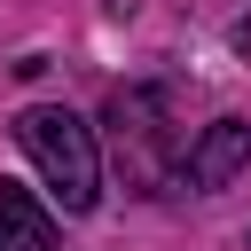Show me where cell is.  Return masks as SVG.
<instances>
[{
  "instance_id": "obj_1",
  "label": "cell",
  "mask_w": 251,
  "mask_h": 251,
  "mask_svg": "<svg viewBox=\"0 0 251 251\" xmlns=\"http://www.w3.org/2000/svg\"><path fill=\"white\" fill-rule=\"evenodd\" d=\"M16 141H24V157L47 173V188H55L63 212H94V204H102V149H94V126H78V118L55 110V102H31V110H16Z\"/></svg>"
},
{
  "instance_id": "obj_3",
  "label": "cell",
  "mask_w": 251,
  "mask_h": 251,
  "mask_svg": "<svg viewBox=\"0 0 251 251\" xmlns=\"http://www.w3.org/2000/svg\"><path fill=\"white\" fill-rule=\"evenodd\" d=\"M243 165H251V118H212V126L188 141V157H180L188 188H227Z\"/></svg>"
},
{
  "instance_id": "obj_4",
  "label": "cell",
  "mask_w": 251,
  "mask_h": 251,
  "mask_svg": "<svg viewBox=\"0 0 251 251\" xmlns=\"http://www.w3.org/2000/svg\"><path fill=\"white\" fill-rule=\"evenodd\" d=\"M0 251H55V220H47V204L24 196V188H8V180H0Z\"/></svg>"
},
{
  "instance_id": "obj_2",
  "label": "cell",
  "mask_w": 251,
  "mask_h": 251,
  "mask_svg": "<svg viewBox=\"0 0 251 251\" xmlns=\"http://www.w3.org/2000/svg\"><path fill=\"white\" fill-rule=\"evenodd\" d=\"M102 133H110V165H118L126 188H141V196L165 188L180 141H173V126H165V94H157V86H118V94L102 102Z\"/></svg>"
}]
</instances>
